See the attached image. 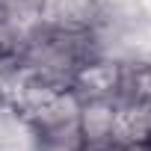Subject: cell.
I'll return each instance as SVG.
<instances>
[{
	"label": "cell",
	"mask_w": 151,
	"mask_h": 151,
	"mask_svg": "<svg viewBox=\"0 0 151 151\" xmlns=\"http://www.w3.org/2000/svg\"><path fill=\"white\" fill-rule=\"evenodd\" d=\"M151 130V113L145 104L136 101H119L116 107V127H113V142L119 145H145Z\"/></svg>",
	"instance_id": "cell-4"
},
{
	"label": "cell",
	"mask_w": 151,
	"mask_h": 151,
	"mask_svg": "<svg viewBox=\"0 0 151 151\" xmlns=\"http://www.w3.org/2000/svg\"><path fill=\"white\" fill-rule=\"evenodd\" d=\"M122 68L124 65L110 56H89L74 71L71 89L77 92V98H119Z\"/></svg>",
	"instance_id": "cell-1"
},
{
	"label": "cell",
	"mask_w": 151,
	"mask_h": 151,
	"mask_svg": "<svg viewBox=\"0 0 151 151\" xmlns=\"http://www.w3.org/2000/svg\"><path fill=\"white\" fill-rule=\"evenodd\" d=\"M80 151H133V148L119 145V142H104V145H89V148H80Z\"/></svg>",
	"instance_id": "cell-5"
},
{
	"label": "cell",
	"mask_w": 151,
	"mask_h": 151,
	"mask_svg": "<svg viewBox=\"0 0 151 151\" xmlns=\"http://www.w3.org/2000/svg\"><path fill=\"white\" fill-rule=\"evenodd\" d=\"M145 107H148V113H151V98H148V101H145Z\"/></svg>",
	"instance_id": "cell-6"
},
{
	"label": "cell",
	"mask_w": 151,
	"mask_h": 151,
	"mask_svg": "<svg viewBox=\"0 0 151 151\" xmlns=\"http://www.w3.org/2000/svg\"><path fill=\"white\" fill-rule=\"evenodd\" d=\"M116 107H119L116 98H80V110H77V133H80L83 148L113 142Z\"/></svg>",
	"instance_id": "cell-2"
},
{
	"label": "cell",
	"mask_w": 151,
	"mask_h": 151,
	"mask_svg": "<svg viewBox=\"0 0 151 151\" xmlns=\"http://www.w3.org/2000/svg\"><path fill=\"white\" fill-rule=\"evenodd\" d=\"M101 21L98 0H45L42 3V24L56 30H95Z\"/></svg>",
	"instance_id": "cell-3"
},
{
	"label": "cell",
	"mask_w": 151,
	"mask_h": 151,
	"mask_svg": "<svg viewBox=\"0 0 151 151\" xmlns=\"http://www.w3.org/2000/svg\"><path fill=\"white\" fill-rule=\"evenodd\" d=\"M145 145H148V148H151V130H148V142H145Z\"/></svg>",
	"instance_id": "cell-7"
}]
</instances>
